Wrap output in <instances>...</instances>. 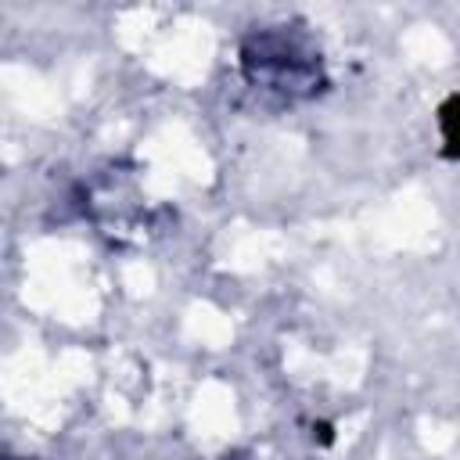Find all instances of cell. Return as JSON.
Returning a JSON list of instances; mask_svg holds the SVG:
<instances>
[{
	"instance_id": "obj_1",
	"label": "cell",
	"mask_w": 460,
	"mask_h": 460,
	"mask_svg": "<svg viewBox=\"0 0 460 460\" xmlns=\"http://www.w3.org/2000/svg\"><path fill=\"white\" fill-rule=\"evenodd\" d=\"M453 108H457V94H450L439 112H436V122H439V134H443V159H457V134H453Z\"/></svg>"
}]
</instances>
